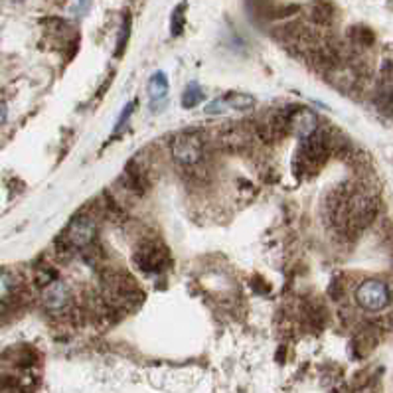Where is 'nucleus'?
<instances>
[{
  "instance_id": "obj_1",
  "label": "nucleus",
  "mask_w": 393,
  "mask_h": 393,
  "mask_svg": "<svg viewBox=\"0 0 393 393\" xmlns=\"http://www.w3.org/2000/svg\"><path fill=\"white\" fill-rule=\"evenodd\" d=\"M336 137L334 132L318 129L313 137L304 139L303 146L299 149L292 168L299 178H311L316 172L323 168L326 161L330 158V154L336 151Z\"/></svg>"
},
{
  "instance_id": "obj_2",
  "label": "nucleus",
  "mask_w": 393,
  "mask_h": 393,
  "mask_svg": "<svg viewBox=\"0 0 393 393\" xmlns=\"http://www.w3.org/2000/svg\"><path fill=\"white\" fill-rule=\"evenodd\" d=\"M97 239V222L89 212L77 213L68 227L63 230L61 237L56 242V249L60 255L71 257L75 251L81 249H89L91 245Z\"/></svg>"
},
{
  "instance_id": "obj_3",
  "label": "nucleus",
  "mask_w": 393,
  "mask_h": 393,
  "mask_svg": "<svg viewBox=\"0 0 393 393\" xmlns=\"http://www.w3.org/2000/svg\"><path fill=\"white\" fill-rule=\"evenodd\" d=\"M172 158L186 170H196L204 161L206 154V141L202 132L182 131L170 142Z\"/></svg>"
},
{
  "instance_id": "obj_4",
  "label": "nucleus",
  "mask_w": 393,
  "mask_h": 393,
  "mask_svg": "<svg viewBox=\"0 0 393 393\" xmlns=\"http://www.w3.org/2000/svg\"><path fill=\"white\" fill-rule=\"evenodd\" d=\"M132 261L144 275H161L170 265V253L156 239H142L135 249Z\"/></svg>"
},
{
  "instance_id": "obj_5",
  "label": "nucleus",
  "mask_w": 393,
  "mask_h": 393,
  "mask_svg": "<svg viewBox=\"0 0 393 393\" xmlns=\"http://www.w3.org/2000/svg\"><path fill=\"white\" fill-rule=\"evenodd\" d=\"M389 287L378 279H368L358 285L356 289V303L368 313H380L389 304Z\"/></svg>"
},
{
  "instance_id": "obj_6",
  "label": "nucleus",
  "mask_w": 393,
  "mask_h": 393,
  "mask_svg": "<svg viewBox=\"0 0 393 393\" xmlns=\"http://www.w3.org/2000/svg\"><path fill=\"white\" fill-rule=\"evenodd\" d=\"M42 303L50 311V313H61L71 304V291L66 282L60 279L48 285L46 289H42Z\"/></svg>"
},
{
  "instance_id": "obj_7",
  "label": "nucleus",
  "mask_w": 393,
  "mask_h": 393,
  "mask_svg": "<svg viewBox=\"0 0 393 393\" xmlns=\"http://www.w3.org/2000/svg\"><path fill=\"white\" fill-rule=\"evenodd\" d=\"M318 129H320V121H318L316 113H313L311 109L294 107V111L291 115V132L299 135L301 139H308Z\"/></svg>"
},
{
  "instance_id": "obj_8",
  "label": "nucleus",
  "mask_w": 393,
  "mask_h": 393,
  "mask_svg": "<svg viewBox=\"0 0 393 393\" xmlns=\"http://www.w3.org/2000/svg\"><path fill=\"white\" fill-rule=\"evenodd\" d=\"M149 97H151V105L156 107L158 103L168 99V91H170V83H168V75L164 71H154L146 85Z\"/></svg>"
},
{
  "instance_id": "obj_9",
  "label": "nucleus",
  "mask_w": 393,
  "mask_h": 393,
  "mask_svg": "<svg viewBox=\"0 0 393 393\" xmlns=\"http://www.w3.org/2000/svg\"><path fill=\"white\" fill-rule=\"evenodd\" d=\"M328 313L320 303H304L303 306V320L308 328L313 330H323V326L326 324Z\"/></svg>"
},
{
  "instance_id": "obj_10",
  "label": "nucleus",
  "mask_w": 393,
  "mask_h": 393,
  "mask_svg": "<svg viewBox=\"0 0 393 393\" xmlns=\"http://www.w3.org/2000/svg\"><path fill=\"white\" fill-rule=\"evenodd\" d=\"M311 20L318 26H328L334 20V8L326 0H316L311 6Z\"/></svg>"
},
{
  "instance_id": "obj_11",
  "label": "nucleus",
  "mask_w": 393,
  "mask_h": 393,
  "mask_svg": "<svg viewBox=\"0 0 393 393\" xmlns=\"http://www.w3.org/2000/svg\"><path fill=\"white\" fill-rule=\"evenodd\" d=\"M18 285L14 275L8 271H0V304H8L16 299Z\"/></svg>"
},
{
  "instance_id": "obj_12",
  "label": "nucleus",
  "mask_w": 393,
  "mask_h": 393,
  "mask_svg": "<svg viewBox=\"0 0 393 393\" xmlns=\"http://www.w3.org/2000/svg\"><path fill=\"white\" fill-rule=\"evenodd\" d=\"M223 107H230L235 111H251L255 107V99L247 93H230V95H223L222 97Z\"/></svg>"
},
{
  "instance_id": "obj_13",
  "label": "nucleus",
  "mask_w": 393,
  "mask_h": 393,
  "mask_svg": "<svg viewBox=\"0 0 393 393\" xmlns=\"http://www.w3.org/2000/svg\"><path fill=\"white\" fill-rule=\"evenodd\" d=\"M204 101V91L198 83H190L184 93H182V107L184 109H194Z\"/></svg>"
},
{
  "instance_id": "obj_14",
  "label": "nucleus",
  "mask_w": 393,
  "mask_h": 393,
  "mask_svg": "<svg viewBox=\"0 0 393 393\" xmlns=\"http://www.w3.org/2000/svg\"><path fill=\"white\" fill-rule=\"evenodd\" d=\"M54 281H58V273L54 267L50 265H40V267H36V271H34V285L38 287V289H46L48 285H51Z\"/></svg>"
},
{
  "instance_id": "obj_15",
  "label": "nucleus",
  "mask_w": 393,
  "mask_h": 393,
  "mask_svg": "<svg viewBox=\"0 0 393 393\" xmlns=\"http://www.w3.org/2000/svg\"><path fill=\"white\" fill-rule=\"evenodd\" d=\"M350 42L356 48H370L373 44V34L370 28H363V26H356L350 30Z\"/></svg>"
},
{
  "instance_id": "obj_16",
  "label": "nucleus",
  "mask_w": 393,
  "mask_h": 393,
  "mask_svg": "<svg viewBox=\"0 0 393 393\" xmlns=\"http://www.w3.org/2000/svg\"><path fill=\"white\" fill-rule=\"evenodd\" d=\"M184 24H186V4H180L176 6L174 12H172V20H170V32L172 36H180L184 32Z\"/></svg>"
},
{
  "instance_id": "obj_17",
  "label": "nucleus",
  "mask_w": 393,
  "mask_h": 393,
  "mask_svg": "<svg viewBox=\"0 0 393 393\" xmlns=\"http://www.w3.org/2000/svg\"><path fill=\"white\" fill-rule=\"evenodd\" d=\"M131 38V18L125 16V20L121 24V30H119V38H117V58H121L127 48V42Z\"/></svg>"
},
{
  "instance_id": "obj_18",
  "label": "nucleus",
  "mask_w": 393,
  "mask_h": 393,
  "mask_svg": "<svg viewBox=\"0 0 393 393\" xmlns=\"http://www.w3.org/2000/svg\"><path fill=\"white\" fill-rule=\"evenodd\" d=\"M135 105H137V101L129 103V105H127V107L123 109L121 117H119V121H117V125H115V131H119V129H121L123 125H125V123L129 121V117H131L132 111H135Z\"/></svg>"
},
{
  "instance_id": "obj_19",
  "label": "nucleus",
  "mask_w": 393,
  "mask_h": 393,
  "mask_svg": "<svg viewBox=\"0 0 393 393\" xmlns=\"http://www.w3.org/2000/svg\"><path fill=\"white\" fill-rule=\"evenodd\" d=\"M91 6V0H73V14L75 16H83V14H87Z\"/></svg>"
},
{
  "instance_id": "obj_20",
  "label": "nucleus",
  "mask_w": 393,
  "mask_h": 393,
  "mask_svg": "<svg viewBox=\"0 0 393 393\" xmlns=\"http://www.w3.org/2000/svg\"><path fill=\"white\" fill-rule=\"evenodd\" d=\"M113 75H115V73H109V77H107V80L103 81V87L99 91H97V99H101L103 95H105V93H107V89H109V85H111V80H113Z\"/></svg>"
},
{
  "instance_id": "obj_21",
  "label": "nucleus",
  "mask_w": 393,
  "mask_h": 393,
  "mask_svg": "<svg viewBox=\"0 0 393 393\" xmlns=\"http://www.w3.org/2000/svg\"><path fill=\"white\" fill-rule=\"evenodd\" d=\"M6 117H8V109H6V103L0 101V127L6 123Z\"/></svg>"
}]
</instances>
